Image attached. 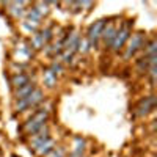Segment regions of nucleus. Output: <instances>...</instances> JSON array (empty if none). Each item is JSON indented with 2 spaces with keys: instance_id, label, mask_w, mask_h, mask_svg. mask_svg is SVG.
<instances>
[{
  "instance_id": "obj_17",
  "label": "nucleus",
  "mask_w": 157,
  "mask_h": 157,
  "mask_svg": "<svg viewBox=\"0 0 157 157\" xmlns=\"http://www.w3.org/2000/svg\"><path fill=\"white\" fill-rule=\"evenodd\" d=\"M85 148H86V140L82 138V137H74V151L72 152L83 154Z\"/></svg>"
},
{
  "instance_id": "obj_3",
  "label": "nucleus",
  "mask_w": 157,
  "mask_h": 157,
  "mask_svg": "<svg viewBox=\"0 0 157 157\" xmlns=\"http://www.w3.org/2000/svg\"><path fill=\"white\" fill-rule=\"evenodd\" d=\"M44 101H46L44 91L41 88H35V91L30 96L19 99V101H14V110H16V113H22L29 109H38Z\"/></svg>"
},
{
  "instance_id": "obj_2",
  "label": "nucleus",
  "mask_w": 157,
  "mask_h": 157,
  "mask_svg": "<svg viewBox=\"0 0 157 157\" xmlns=\"http://www.w3.org/2000/svg\"><path fill=\"white\" fill-rule=\"evenodd\" d=\"M132 29H134V21L132 19H127L124 22L120 24V27H118V32L115 35V39L110 46V50L113 54H120V52L124 49L126 43L129 41L130 35H132Z\"/></svg>"
},
{
  "instance_id": "obj_10",
  "label": "nucleus",
  "mask_w": 157,
  "mask_h": 157,
  "mask_svg": "<svg viewBox=\"0 0 157 157\" xmlns=\"http://www.w3.org/2000/svg\"><path fill=\"white\" fill-rule=\"evenodd\" d=\"M30 82H32V77L29 74H25V72L24 74H13L10 77V85H11L13 91L24 86V85H27V83H30Z\"/></svg>"
},
{
  "instance_id": "obj_13",
  "label": "nucleus",
  "mask_w": 157,
  "mask_h": 157,
  "mask_svg": "<svg viewBox=\"0 0 157 157\" xmlns=\"http://www.w3.org/2000/svg\"><path fill=\"white\" fill-rule=\"evenodd\" d=\"M43 82L47 88H55L57 86V82H58V77L52 72L50 69H46L43 72Z\"/></svg>"
},
{
  "instance_id": "obj_14",
  "label": "nucleus",
  "mask_w": 157,
  "mask_h": 157,
  "mask_svg": "<svg viewBox=\"0 0 157 157\" xmlns=\"http://www.w3.org/2000/svg\"><path fill=\"white\" fill-rule=\"evenodd\" d=\"M29 43H30V46H32V49H33V50H43V49L46 47V43L43 41L41 35H39L38 32L32 35V39H30Z\"/></svg>"
},
{
  "instance_id": "obj_15",
  "label": "nucleus",
  "mask_w": 157,
  "mask_h": 157,
  "mask_svg": "<svg viewBox=\"0 0 157 157\" xmlns=\"http://www.w3.org/2000/svg\"><path fill=\"white\" fill-rule=\"evenodd\" d=\"M135 69L138 74H146L149 69V58L148 57H141L135 61Z\"/></svg>"
},
{
  "instance_id": "obj_12",
  "label": "nucleus",
  "mask_w": 157,
  "mask_h": 157,
  "mask_svg": "<svg viewBox=\"0 0 157 157\" xmlns=\"http://www.w3.org/2000/svg\"><path fill=\"white\" fill-rule=\"evenodd\" d=\"M55 146H57V143H55V140L54 138H49L46 143H43V145L41 146H39L35 152H36V155H39V157H46V155H49L52 151H54L55 149Z\"/></svg>"
},
{
  "instance_id": "obj_9",
  "label": "nucleus",
  "mask_w": 157,
  "mask_h": 157,
  "mask_svg": "<svg viewBox=\"0 0 157 157\" xmlns=\"http://www.w3.org/2000/svg\"><path fill=\"white\" fill-rule=\"evenodd\" d=\"M49 138H50V130H49V126L46 124L41 130H39V132H36L35 135L30 137V146H32V149L36 151V149L41 146L43 143H46Z\"/></svg>"
},
{
  "instance_id": "obj_6",
  "label": "nucleus",
  "mask_w": 157,
  "mask_h": 157,
  "mask_svg": "<svg viewBox=\"0 0 157 157\" xmlns=\"http://www.w3.org/2000/svg\"><path fill=\"white\" fill-rule=\"evenodd\" d=\"M155 105H157V98L154 93L141 98L134 109V116L135 118H146L149 113H152L155 110Z\"/></svg>"
},
{
  "instance_id": "obj_5",
  "label": "nucleus",
  "mask_w": 157,
  "mask_h": 157,
  "mask_svg": "<svg viewBox=\"0 0 157 157\" xmlns=\"http://www.w3.org/2000/svg\"><path fill=\"white\" fill-rule=\"evenodd\" d=\"M107 22H109L107 17H102V19H98L96 22H93V24L90 25L85 39L88 41V44H90L91 49H98V44H99V41H101L102 30H104V27H105Z\"/></svg>"
},
{
  "instance_id": "obj_16",
  "label": "nucleus",
  "mask_w": 157,
  "mask_h": 157,
  "mask_svg": "<svg viewBox=\"0 0 157 157\" xmlns=\"http://www.w3.org/2000/svg\"><path fill=\"white\" fill-rule=\"evenodd\" d=\"M145 54H143V57H154L155 55V50H157V41L152 38L149 39V41L145 43Z\"/></svg>"
},
{
  "instance_id": "obj_4",
  "label": "nucleus",
  "mask_w": 157,
  "mask_h": 157,
  "mask_svg": "<svg viewBox=\"0 0 157 157\" xmlns=\"http://www.w3.org/2000/svg\"><path fill=\"white\" fill-rule=\"evenodd\" d=\"M145 43H146V33L145 32L138 30V32L130 35L129 41L126 43V46L123 49L124 50V54H123L124 60H130V58H132L137 52H140L143 47H145Z\"/></svg>"
},
{
  "instance_id": "obj_18",
  "label": "nucleus",
  "mask_w": 157,
  "mask_h": 157,
  "mask_svg": "<svg viewBox=\"0 0 157 157\" xmlns=\"http://www.w3.org/2000/svg\"><path fill=\"white\" fill-rule=\"evenodd\" d=\"M90 44H88V41L86 39H82L80 41V44H78V50L77 52H82V54H86V52H90Z\"/></svg>"
},
{
  "instance_id": "obj_7",
  "label": "nucleus",
  "mask_w": 157,
  "mask_h": 157,
  "mask_svg": "<svg viewBox=\"0 0 157 157\" xmlns=\"http://www.w3.org/2000/svg\"><path fill=\"white\" fill-rule=\"evenodd\" d=\"M116 32H118V25L115 22H112V19H109V22L105 24V27H104V30H102V35H101V41H102L104 47L110 49Z\"/></svg>"
},
{
  "instance_id": "obj_8",
  "label": "nucleus",
  "mask_w": 157,
  "mask_h": 157,
  "mask_svg": "<svg viewBox=\"0 0 157 157\" xmlns=\"http://www.w3.org/2000/svg\"><path fill=\"white\" fill-rule=\"evenodd\" d=\"M5 8H8L6 11L14 17V19H24L25 17V13H27V2H6L3 3Z\"/></svg>"
},
{
  "instance_id": "obj_11",
  "label": "nucleus",
  "mask_w": 157,
  "mask_h": 157,
  "mask_svg": "<svg viewBox=\"0 0 157 157\" xmlns=\"http://www.w3.org/2000/svg\"><path fill=\"white\" fill-rule=\"evenodd\" d=\"M35 88H38L36 83H35V82H30V83H27V85H24V86H21V88H17V90L13 91V98H14V101L24 99V98L30 96L33 91H35Z\"/></svg>"
},
{
  "instance_id": "obj_1",
  "label": "nucleus",
  "mask_w": 157,
  "mask_h": 157,
  "mask_svg": "<svg viewBox=\"0 0 157 157\" xmlns=\"http://www.w3.org/2000/svg\"><path fill=\"white\" fill-rule=\"evenodd\" d=\"M50 112L47 109H35V112L32 113L30 118H27V121L22 124V132L24 135L32 137L36 132H39L49 121Z\"/></svg>"
}]
</instances>
